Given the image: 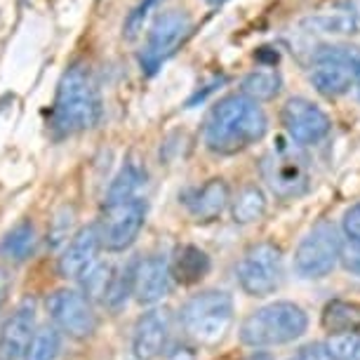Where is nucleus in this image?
Here are the masks:
<instances>
[{"mask_svg": "<svg viewBox=\"0 0 360 360\" xmlns=\"http://www.w3.org/2000/svg\"><path fill=\"white\" fill-rule=\"evenodd\" d=\"M269 130L266 113L248 94H229L210 108L202 139L210 151L233 155L257 144Z\"/></svg>", "mask_w": 360, "mask_h": 360, "instance_id": "nucleus-1", "label": "nucleus"}, {"mask_svg": "<svg viewBox=\"0 0 360 360\" xmlns=\"http://www.w3.org/2000/svg\"><path fill=\"white\" fill-rule=\"evenodd\" d=\"M231 212H233V221L238 224H252L257 219H262L264 212H266V195L257 186L243 188V191L236 195Z\"/></svg>", "mask_w": 360, "mask_h": 360, "instance_id": "nucleus-21", "label": "nucleus"}, {"mask_svg": "<svg viewBox=\"0 0 360 360\" xmlns=\"http://www.w3.org/2000/svg\"><path fill=\"white\" fill-rule=\"evenodd\" d=\"M342 259V238L335 224L321 221L309 231L295 252V269L302 278L328 276Z\"/></svg>", "mask_w": 360, "mask_h": 360, "instance_id": "nucleus-7", "label": "nucleus"}, {"mask_svg": "<svg viewBox=\"0 0 360 360\" xmlns=\"http://www.w3.org/2000/svg\"><path fill=\"white\" fill-rule=\"evenodd\" d=\"M101 118V99L92 73L80 64H73L64 73L57 87L52 106V130L59 137L90 130Z\"/></svg>", "mask_w": 360, "mask_h": 360, "instance_id": "nucleus-2", "label": "nucleus"}, {"mask_svg": "<svg viewBox=\"0 0 360 360\" xmlns=\"http://www.w3.org/2000/svg\"><path fill=\"white\" fill-rule=\"evenodd\" d=\"M101 248V233L99 224H90V226L80 229L76 236L71 238V243L59 257V276L66 281L73 278H83L87 271L92 269V264L97 262Z\"/></svg>", "mask_w": 360, "mask_h": 360, "instance_id": "nucleus-14", "label": "nucleus"}, {"mask_svg": "<svg viewBox=\"0 0 360 360\" xmlns=\"http://www.w3.org/2000/svg\"><path fill=\"white\" fill-rule=\"evenodd\" d=\"M309 328L302 307L292 302H276L252 311L240 325V342L255 349L281 346L299 339Z\"/></svg>", "mask_w": 360, "mask_h": 360, "instance_id": "nucleus-3", "label": "nucleus"}, {"mask_svg": "<svg viewBox=\"0 0 360 360\" xmlns=\"http://www.w3.org/2000/svg\"><path fill=\"white\" fill-rule=\"evenodd\" d=\"M134 266L137 262H127L123 266H118L113 271L111 285H108V292L104 297V304L108 309H120L127 302V297L132 295L134 290Z\"/></svg>", "mask_w": 360, "mask_h": 360, "instance_id": "nucleus-23", "label": "nucleus"}, {"mask_svg": "<svg viewBox=\"0 0 360 360\" xmlns=\"http://www.w3.org/2000/svg\"><path fill=\"white\" fill-rule=\"evenodd\" d=\"M167 360H195V356H193L191 349H181V346H176L174 351H169Z\"/></svg>", "mask_w": 360, "mask_h": 360, "instance_id": "nucleus-34", "label": "nucleus"}, {"mask_svg": "<svg viewBox=\"0 0 360 360\" xmlns=\"http://www.w3.org/2000/svg\"><path fill=\"white\" fill-rule=\"evenodd\" d=\"M283 255L271 243H257L238 264V283L250 297H266L281 288Z\"/></svg>", "mask_w": 360, "mask_h": 360, "instance_id": "nucleus-8", "label": "nucleus"}, {"mask_svg": "<svg viewBox=\"0 0 360 360\" xmlns=\"http://www.w3.org/2000/svg\"><path fill=\"white\" fill-rule=\"evenodd\" d=\"M155 3V0H144V3L139 5L137 10L132 12L130 17H127V22H125V31H127V36H134V33L139 31V26H141V22H144V17H146V12H148V8Z\"/></svg>", "mask_w": 360, "mask_h": 360, "instance_id": "nucleus-32", "label": "nucleus"}, {"mask_svg": "<svg viewBox=\"0 0 360 360\" xmlns=\"http://www.w3.org/2000/svg\"><path fill=\"white\" fill-rule=\"evenodd\" d=\"M283 125L297 144H318L330 134V118L321 106L304 97H292L283 106Z\"/></svg>", "mask_w": 360, "mask_h": 360, "instance_id": "nucleus-12", "label": "nucleus"}, {"mask_svg": "<svg viewBox=\"0 0 360 360\" xmlns=\"http://www.w3.org/2000/svg\"><path fill=\"white\" fill-rule=\"evenodd\" d=\"M188 31H191V22H188V17L184 12L172 10V12L160 15L153 22L151 31H148V40L139 54L141 71H144L146 76H153V73L176 52V47L184 43Z\"/></svg>", "mask_w": 360, "mask_h": 360, "instance_id": "nucleus-9", "label": "nucleus"}, {"mask_svg": "<svg viewBox=\"0 0 360 360\" xmlns=\"http://www.w3.org/2000/svg\"><path fill=\"white\" fill-rule=\"evenodd\" d=\"M328 349L335 360H360V335L356 332H344V335H332L328 339Z\"/></svg>", "mask_w": 360, "mask_h": 360, "instance_id": "nucleus-28", "label": "nucleus"}, {"mask_svg": "<svg viewBox=\"0 0 360 360\" xmlns=\"http://www.w3.org/2000/svg\"><path fill=\"white\" fill-rule=\"evenodd\" d=\"M281 85H283L281 73L276 69H259L243 80V92L255 101H266L274 99L281 92Z\"/></svg>", "mask_w": 360, "mask_h": 360, "instance_id": "nucleus-22", "label": "nucleus"}, {"mask_svg": "<svg viewBox=\"0 0 360 360\" xmlns=\"http://www.w3.org/2000/svg\"><path fill=\"white\" fill-rule=\"evenodd\" d=\"M262 176L278 198L292 200L309 191V160L299 148L278 141L262 160Z\"/></svg>", "mask_w": 360, "mask_h": 360, "instance_id": "nucleus-6", "label": "nucleus"}, {"mask_svg": "<svg viewBox=\"0 0 360 360\" xmlns=\"http://www.w3.org/2000/svg\"><path fill=\"white\" fill-rule=\"evenodd\" d=\"M59 349H62V335H59V330L45 325V328H38L26 360H57Z\"/></svg>", "mask_w": 360, "mask_h": 360, "instance_id": "nucleus-27", "label": "nucleus"}, {"mask_svg": "<svg viewBox=\"0 0 360 360\" xmlns=\"http://www.w3.org/2000/svg\"><path fill=\"white\" fill-rule=\"evenodd\" d=\"M10 290H12V276L8 269L0 266V309H3L5 302H8Z\"/></svg>", "mask_w": 360, "mask_h": 360, "instance_id": "nucleus-33", "label": "nucleus"}, {"mask_svg": "<svg viewBox=\"0 0 360 360\" xmlns=\"http://www.w3.org/2000/svg\"><path fill=\"white\" fill-rule=\"evenodd\" d=\"M141 184H144V172H141V167L134 165V162H127V165L120 169L118 174H115V179L111 181V186H108L106 205L104 207L120 205V202L139 198Z\"/></svg>", "mask_w": 360, "mask_h": 360, "instance_id": "nucleus-20", "label": "nucleus"}, {"mask_svg": "<svg viewBox=\"0 0 360 360\" xmlns=\"http://www.w3.org/2000/svg\"><path fill=\"white\" fill-rule=\"evenodd\" d=\"M36 243H38L36 226L29 219H24L3 236V240H0V257H5V259L15 264H22L29 257H33Z\"/></svg>", "mask_w": 360, "mask_h": 360, "instance_id": "nucleus-18", "label": "nucleus"}, {"mask_svg": "<svg viewBox=\"0 0 360 360\" xmlns=\"http://www.w3.org/2000/svg\"><path fill=\"white\" fill-rule=\"evenodd\" d=\"M346 271L360 276V240H344L342 238V259Z\"/></svg>", "mask_w": 360, "mask_h": 360, "instance_id": "nucleus-29", "label": "nucleus"}, {"mask_svg": "<svg viewBox=\"0 0 360 360\" xmlns=\"http://www.w3.org/2000/svg\"><path fill=\"white\" fill-rule=\"evenodd\" d=\"M295 360H335V356H332V351L328 349V344H307L302 351L297 353Z\"/></svg>", "mask_w": 360, "mask_h": 360, "instance_id": "nucleus-31", "label": "nucleus"}, {"mask_svg": "<svg viewBox=\"0 0 360 360\" xmlns=\"http://www.w3.org/2000/svg\"><path fill=\"white\" fill-rule=\"evenodd\" d=\"M36 332V304L24 299L0 328V351L5 360H26Z\"/></svg>", "mask_w": 360, "mask_h": 360, "instance_id": "nucleus-13", "label": "nucleus"}, {"mask_svg": "<svg viewBox=\"0 0 360 360\" xmlns=\"http://www.w3.org/2000/svg\"><path fill=\"white\" fill-rule=\"evenodd\" d=\"M169 281H172V271H169V262L165 257H146L134 266L132 295L139 304H155L169 292Z\"/></svg>", "mask_w": 360, "mask_h": 360, "instance_id": "nucleus-16", "label": "nucleus"}, {"mask_svg": "<svg viewBox=\"0 0 360 360\" xmlns=\"http://www.w3.org/2000/svg\"><path fill=\"white\" fill-rule=\"evenodd\" d=\"M210 5H221V3H226V0H207Z\"/></svg>", "mask_w": 360, "mask_h": 360, "instance_id": "nucleus-35", "label": "nucleus"}, {"mask_svg": "<svg viewBox=\"0 0 360 360\" xmlns=\"http://www.w3.org/2000/svg\"><path fill=\"white\" fill-rule=\"evenodd\" d=\"M226 202H229V186L224 184V179H210L205 186L198 188L186 200V205L198 221H212L214 217L221 214Z\"/></svg>", "mask_w": 360, "mask_h": 360, "instance_id": "nucleus-17", "label": "nucleus"}, {"mask_svg": "<svg viewBox=\"0 0 360 360\" xmlns=\"http://www.w3.org/2000/svg\"><path fill=\"white\" fill-rule=\"evenodd\" d=\"M311 83L325 97H342L353 87H360V47H321L311 64Z\"/></svg>", "mask_w": 360, "mask_h": 360, "instance_id": "nucleus-5", "label": "nucleus"}, {"mask_svg": "<svg viewBox=\"0 0 360 360\" xmlns=\"http://www.w3.org/2000/svg\"><path fill=\"white\" fill-rule=\"evenodd\" d=\"M179 318L184 332L198 344H217L233 323V299L224 290H205L188 299Z\"/></svg>", "mask_w": 360, "mask_h": 360, "instance_id": "nucleus-4", "label": "nucleus"}, {"mask_svg": "<svg viewBox=\"0 0 360 360\" xmlns=\"http://www.w3.org/2000/svg\"><path fill=\"white\" fill-rule=\"evenodd\" d=\"M146 219V200L134 198L120 205L104 207V219L99 221L101 248L108 252H123L137 240Z\"/></svg>", "mask_w": 360, "mask_h": 360, "instance_id": "nucleus-11", "label": "nucleus"}, {"mask_svg": "<svg viewBox=\"0 0 360 360\" xmlns=\"http://www.w3.org/2000/svg\"><path fill=\"white\" fill-rule=\"evenodd\" d=\"M311 24L323 33H356L360 29L358 12L353 10H332L311 19Z\"/></svg>", "mask_w": 360, "mask_h": 360, "instance_id": "nucleus-25", "label": "nucleus"}, {"mask_svg": "<svg viewBox=\"0 0 360 360\" xmlns=\"http://www.w3.org/2000/svg\"><path fill=\"white\" fill-rule=\"evenodd\" d=\"M323 325L335 335H344V332H356L360 325V309L356 304H344L335 302L325 309L323 314Z\"/></svg>", "mask_w": 360, "mask_h": 360, "instance_id": "nucleus-24", "label": "nucleus"}, {"mask_svg": "<svg viewBox=\"0 0 360 360\" xmlns=\"http://www.w3.org/2000/svg\"><path fill=\"white\" fill-rule=\"evenodd\" d=\"M169 271H172L174 281H179L181 285H193V283H198L200 278H205V274L210 271V259L202 250L193 245H181L174 252Z\"/></svg>", "mask_w": 360, "mask_h": 360, "instance_id": "nucleus-19", "label": "nucleus"}, {"mask_svg": "<svg viewBox=\"0 0 360 360\" xmlns=\"http://www.w3.org/2000/svg\"><path fill=\"white\" fill-rule=\"evenodd\" d=\"M54 328L71 339H87L97 330V314L92 309V302L78 290H57L45 302Z\"/></svg>", "mask_w": 360, "mask_h": 360, "instance_id": "nucleus-10", "label": "nucleus"}, {"mask_svg": "<svg viewBox=\"0 0 360 360\" xmlns=\"http://www.w3.org/2000/svg\"><path fill=\"white\" fill-rule=\"evenodd\" d=\"M169 339V314L162 309H153L144 314L134 325L132 353L137 360H155L167 349Z\"/></svg>", "mask_w": 360, "mask_h": 360, "instance_id": "nucleus-15", "label": "nucleus"}, {"mask_svg": "<svg viewBox=\"0 0 360 360\" xmlns=\"http://www.w3.org/2000/svg\"><path fill=\"white\" fill-rule=\"evenodd\" d=\"M113 271L115 266L108 262H94L92 269L80 278L83 281V295L90 299H101L104 302L106 292H108V285H111V278H113Z\"/></svg>", "mask_w": 360, "mask_h": 360, "instance_id": "nucleus-26", "label": "nucleus"}, {"mask_svg": "<svg viewBox=\"0 0 360 360\" xmlns=\"http://www.w3.org/2000/svg\"><path fill=\"white\" fill-rule=\"evenodd\" d=\"M342 231H344V240H360V202L358 205H351L344 212Z\"/></svg>", "mask_w": 360, "mask_h": 360, "instance_id": "nucleus-30", "label": "nucleus"}]
</instances>
